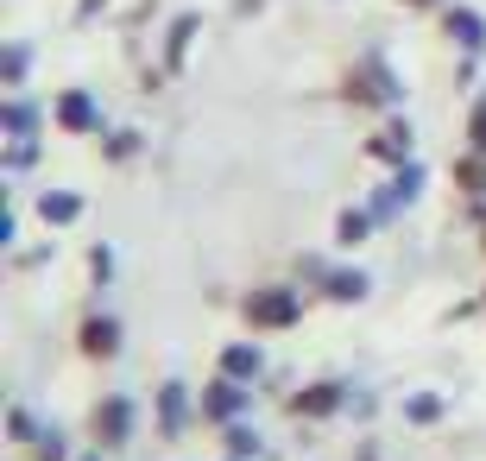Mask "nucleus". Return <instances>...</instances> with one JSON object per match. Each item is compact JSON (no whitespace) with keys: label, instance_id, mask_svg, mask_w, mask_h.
Here are the masks:
<instances>
[{"label":"nucleus","instance_id":"10","mask_svg":"<svg viewBox=\"0 0 486 461\" xmlns=\"http://www.w3.org/2000/svg\"><path fill=\"white\" fill-rule=\"evenodd\" d=\"M164 436H183V392L164 386Z\"/></svg>","mask_w":486,"mask_h":461},{"label":"nucleus","instance_id":"1","mask_svg":"<svg viewBox=\"0 0 486 461\" xmlns=\"http://www.w3.org/2000/svg\"><path fill=\"white\" fill-rule=\"evenodd\" d=\"M246 316H253L259 329H291V322H297V298H291V291H259V298L246 304Z\"/></svg>","mask_w":486,"mask_h":461},{"label":"nucleus","instance_id":"7","mask_svg":"<svg viewBox=\"0 0 486 461\" xmlns=\"http://www.w3.org/2000/svg\"><path fill=\"white\" fill-rule=\"evenodd\" d=\"M222 373H228V379H259V348H246V341H234V348H228V354H222Z\"/></svg>","mask_w":486,"mask_h":461},{"label":"nucleus","instance_id":"15","mask_svg":"<svg viewBox=\"0 0 486 461\" xmlns=\"http://www.w3.org/2000/svg\"><path fill=\"white\" fill-rule=\"evenodd\" d=\"M404 411H411V417H417V424H436V417H442V398H411V405H404Z\"/></svg>","mask_w":486,"mask_h":461},{"label":"nucleus","instance_id":"11","mask_svg":"<svg viewBox=\"0 0 486 461\" xmlns=\"http://www.w3.org/2000/svg\"><path fill=\"white\" fill-rule=\"evenodd\" d=\"M329 298H342V304H348V298H366V279L361 272H335V279H329Z\"/></svg>","mask_w":486,"mask_h":461},{"label":"nucleus","instance_id":"12","mask_svg":"<svg viewBox=\"0 0 486 461\" xmlns=\"http://www.w3.org/2000/svg\"><path fill=\"white\" fill-rule=\"evenodd\" d=\"M32 121H38V114H32L25 102H13V108H6V133H13V140H32Z\"/></svg>","mask_w":486,"mask_h":461},{"label":"nucleus","instance_id":"16","mask_svg":"<svg viewBox=\"0 0 486 461\" xmlns=\"http://www.w3.org/2000/svg\"><path fill=\"white\" fill-rule=\"evenodd\" d=\"M455 177H461V190H486V164H474V158L455 164Z\"/></svg>","mask_w":486,"mask_h":461},{"label":"nucleus","instance_id":"19","mask_svg":"<svg viewBox=\"0 0 486 461\" xmlns=\"http://www.w3.org/2000/svg\"><path fill=\"white\" fill-rule=\"evenodd\" d=\"M83 461H95V456H83Z\"/></svg>","mask_w":486,"mask_h":461},{"label":"nucleus","instance_id":"8","mask_svg":"<svg viewBox=\"0 0 486 461\" xmlns=\"http://www.w3.org/2000/svg\"><path fill=\"white\" fill-rule=\"evenodd\" d=\"M203 411H209V417H234V411H241V379L209 386V392H203Z\"/></svg>","mask_w":486,"mask_h":461},{"label":"nucleus","instance_id":"18","mask_svg":"<svg viewBox=\"0 0 486 461\" xmlns=\"http://www.w3.org/2000/svg\"><path fill=\"white\" fill-rule=\"evenodd\" d=\"M411 6H436V0H411Z\"/></svg>","mask_w":486,"mask_h":461},{"label":"nucleus","instance_id":"9","mask_svg":"<svg viewBox=\"0 0 486 461\" xmlns=\"http://www.w3.org/2000/svg\"><path fill=\"white\" fill-rule=\"evenodd\" d=\"M449 32H455L468 51H481V19H474V13H449Z\"/></svg>","mask_w":486,"mask_h":461},{"label":"nucleus","instance_id":"4","mask_svg":"<svg viewBox=\"0 0 486 461\" xmlns=\"http://www.w3.org/2000/svg\"><path fill=\"white\" fill-rule=\"evenodd\" d=\"M57 121H64L70 133H89V127H95V102L70 89V95H57Z\"/></svg>","mask_w":486,"mask_h":461},{"label":"nucleus","instance_id":"2","mask_svg":"<svg viewBox=\"0 0 486 461\" xmlns=\"http://www.w3.org/2000/svg\"><path fill=\"white\" fill-rule=\"evenodd\" d=\"M126 424H133V405L126 398H108V405H95V436L114 449V443H126Z\"/></svg>","mask_w":486,"mask_h":461},{"label":"nucleus","instance_id":"13","mask_svg":"<svg viewBox=\"0 0 486 461\" xmlns=\"http://www.w3.org/2000/svg\"><path fill=\"white\" fill-rule=\"evenodd\" d=\"M404 146H411V127H392V133H379V140H372V152H379V158H398Z\"/></svg>","mask_w":486,"mask_h":461},{"label":"nucleus","instance_id":"14","mask_svg":"<svg viewBox=\"0 0 486 461\" xmlns=\"http://www.w3.org/2000/svg\"><path fill=\"white\" fill-rule=\"evenodd\" d=\"M366 228H372V221H366L361 209H348V215H342V228H335V234H342V240H366Z\"/></svg>","mask_w":486,"mask_h":461},{"label":"nucleus","instance_id":"5","mask_svg":"<svg viewBox=\"0 0 486 461\" xmlns=\"http://www.w3.org/2000/svg\"><path fill=\"white\" fill-rule=\"evenodd\" d=\"M38 215H45L51 228H57V221H76V215H83V196H70V190H45V196H38Z\"/></svg>","mask_w":486,"mask_h":461},{"label":"nucleus","instance_id":"6","mask_svg":"<svg viewBox=\"0 0 486 461\" xmlns=\"http://www.w3.org/2000/svg\"><path fill=\"white\" fill-rule=\"evenodd\" d=\"M342 405V386H310V392H297L291 398V411L297 417H322V411H335Z\"/></svg>","mask_w":486,"mask_h":461},{"label":"nucleus","instance_id":"17","mask_svg":"<svg viewBox=\"0 0 486 461\" xmlns=\"http://www.w3.org/2000/svg\"><path fill=\"white\" fill-rule=\"evenodd\" d=\"M468 140H474V146H486V102L474 108V121H468Z\"/></svg>","mask_w":486,"mask_h":461},{"label":"nucleus","instance_id":"3","mask_svg":"<svg viewBox=\"0 0 486 461\" xmlns=\"http://www.w3.org/2000/svg\"><path fill=\"white\" fill-rule=\"evenodd\" d=\"M83 348H89L95 360L114 354V348H121V322H114V316H89V322H83Z\"/></svg>","mask_w":486,"mask_h":461}]
</instances>
